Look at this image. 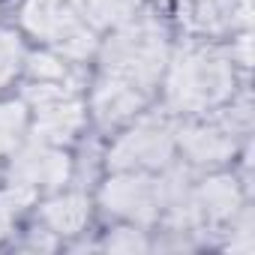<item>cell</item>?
Listing matches in <instances>:
<instances>
[{
	"mask_svg": "<svg viewBox=\"0 0 255 255\" xmlns=\"http://www.w3.org/2000/svg\"><path fill=\"white\" fill-rule=\"evenodd\" d=\"M165 30L153 18L123 21L102 54V81L129 87L150 99L165 69Z\"/></svg>",
	"mask_w": 255,
	"mask_h": 255,
	"instance_id": "cell-1",
	"label": "cell"
},
{
	"mask_svg": "<svg viewBox=\"0 0 255 255\" xmlns=\"http://www.w3.org/2000/svg\"><path fill=\"white\" fill-rule=\"evenodd\" d=\"M168 102L180 111H207L225 102L234 90L228 54L213 45H186L168 66Z\"/></svg>",
	"mask_w": 255,
	"mask_h": 255,
	"instance_id": "cell-2",
	"label": "cell"
},
{
	"mask_svg": "<svg viewBox=\"0 0 255 255\" xmlns=\"http://www.w3.org/2000/svg\"><path fill=\"white\" fill-rule=\"evenodd\" d=\"M186 192L189 186L180 171H171L165 177H147L141 171H129L105 183L102 201L108 213L126 216L132 222H153L162 207L171 210Z\"/></svg>",
	"mask_w": 255,
	"mask_h": 255,
	"instance_id": "cell-3",
	"label": "cell"
},
{
	"mask_svg": "<svg viewBox=\"0 0 255 255\" xmlns=\"http://www.w3.org/2000/svg\"><path fill=\"white\" fill-rule=\"evenodd\" d=\"M21 21L33 36L51 42L66 57H87L93 48L84 0H27Z\"/></svg>",
	"mask_w": 255,
	"mask_h": 255,
	"instance_id": "cell-4",
	"label": "cell"
},
{
	"mask_svg": "<svg viewBox=\"0 0 255 255\" xmlns=\"http://www.w3.org/2000/svg\"><path fill=\"white\" fill-rule=\"evenodd\" d=\"M174 141H177V132L165 117H144L111 147L108 165L120 171L165 168L174 153Z\"/></svg>",
	"mask_w": 255,
	"mask_h": 255,
	"instance_id": "cell-5",
	"label": "cell"
},
{
	"mask_svg": "<svg viewBox=\"0 0 255 255\" xmlns=\"http://www.w3.org/2000/svg\"><path fill=\"white\" fill-rule=\"evenodd\" d=\"M30 102L36 108V135L39 141H69L84 123V105L63 84H33Z\"/></svg>",
	"mask_w": 255,
	"mask_h": 255,
	"instance_id": "cell-6",
	"label": "cell"
},
{
	"mask_svg": "<svg viewBox=\"0 0 255 255\" xmlns=\"http://www.w3.org/2000/svg\"><path fill=\"white\" fill-rule=\"evenodd\" d=\"M66 180H69V156L51 147L48 141H36L24 147L12 162V186L30 195L36 189H57Z\"/></svg>",
	"mask_w": 255,
	"mask_h": 255,
	"instance_id": "cell-7",
	"label": "cell"
},
{
	"mask_svg": "<svg viewBox=\"0 0 255 255\" xmlns=\"http://www.w3.org/2000/svg\"><path fill=\"white\" fill-rule=\"evenodd\" d=\"M177 141L195 165H219L234 153V126L231 123H186L177 129Z\"/></svg>",
	"mask_w": 255,
	"mask_h": 255,
	"instance_id": "cell-8",
	"label": "cell"
},
{
	"mask_svg": "<svg viewBox=\"0 0 255 255\" xmlns=\"http://www.w3.org/2000/svg\"><path fill=\"white\" fill-rule=\"evenodd\" d=\"M180 18L198 30H222L234 24V15H240L243 24H249V0H174Z\"/></svg>",
	"mask_w": 255,
	"mask_h": 255,
	"instance_id": "cell-9",
	"label": "cell"
},
{
	"mask_svg": "<svg viewBox=\"0 0 255 255\" xmlns=\"http://www.w3.org/2000/svg\"><path fill=\"white\" fill-rule=\"evenodd\" d=\"M87 216H90V204H87V198L78 195V192L57 195V198H51V201L42 207V219H45L48 228L57 231V234H75V231H81L84 222H87Z\"/></svg>",
	"mask_w": 255,
	"mask_h": 255,
	"instance_id": "cell-10",
	"label": "cell"
},
{
	"mask_svg": "<svg viewBox=\"0 0 255 255\" xmlns=\"http://www.w3.org/2000/svg\"><path fill=\"white\" fill-rule=\"evenodd\" d=\"M24 126H27L24 102H0V156L18 147V141L24 138Z\"/></svg>",
	"mask_w": 255,
	"mask_h": 255,
	"instance_id": "cell-11",
	"label": "cell"
},
{
	"mask_svg": "<svg viewBox=\"0 0 255 255\" xmlns=\"http://www.w3.org/2000/svg\"><path fill=\"white\" fill-rule=\"evenodd\" d=\"M141 6V0H84L87 18L93 24H123L135 15V9Z\"/></svg>",
	"mask_w": 255,
	"mask_h": 255,
	"instance_id": "cell-12",
	"label": "cell"
},
{
	"mask_svg": "<svg viewBox=\"0 0 255 255\" xmlns=\"http://www.w3.org/2000/svg\"><path fill=\"white\" fill-rule=\"evenodd\" d=\"M27 69L33 75V84H63V87H69V66L60 57L36 54V57H30Z\"/></svg>",
	"mask_w": 255,
	"mask_h": 255,
	"instance_id": "cell-13",
	"label": "cell"
},
{
	"mask_svg": "<svg viewBox=\"0 0 255 255\" xmlns=\"http://www.w3.org/2000/svg\"><path fill=\"white\" fill-rule=\"evenodd\" d=\"M21 57L24 51H21L18 36L9 30H0V87H6L15 78V72L21 69Z\"/></svg>",
	"mask_w": 255,
	"mask_h": 255,
	"instance_id": "cell-14",
	"label": "cell"
},
{
	"mask_svg": "<svg viewBox=\"0 0 255 255\" xmlns=\"http://www.w3.org/2000/svg\"><path fill=\"white\" fill-rule=\"evenodd\" d=\"M30 198V192L12 186V189H0V240L6 237V231L12 228L15 216L21 213V204Z\"/></svg>",
	"mask_w": 255,
	"mask_h": 255,
	"instance_id": "cell-15",
	"label": "cell"
},
{
	"mask_svg": "<svg viewBox=\"0 0 255 255\" xmlns=\"http://www.w3.org/2000/svg\"><path fill=\"white\" fill-rule=\"evenodd\" d=\"M105 249L108 252H144L147 249V240L141 231L135 228H117L108 240H105Z\"/></svg>",
	"mask_w": 255,
	"mask_h": 255,
	"instance_id": "cell-16",
	"label": "cell"
},
{
	"mask_svg": "<svg viewBox=\"0 0 255 255\" xmlns=\"http://www.w3.org/2000/svg\"><path fill=\"white\" fill-rule=\"evenodd\" d=\"M237 234H234V240L228 243L234 252H252V216H249V210H243L240 213V219H237Z\"/></svg>",
	"mask_w": 255,
	"mask_h": 255,
	"instance_id": "cell-17",
	"label": "cell"
}]
</instances>
